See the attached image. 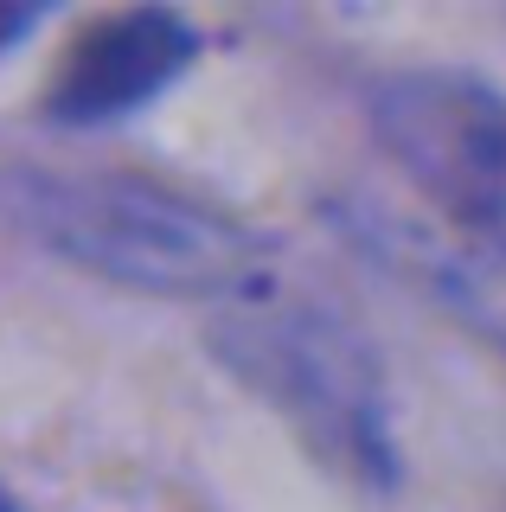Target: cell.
I'll list each match as a JSON object with an SVG mask.
<instances>
[{
    "mask_svg": "<svg viewBox=\"0 0 506 512\" xmlns=\"http://www.w3.org/2000/svg\"><path fill=\"white\" fill-rule=\"evenodd\" d=\"M0 212L65 263L161 301H218L263 269L250 224L154 173L20 167L0 180Z\"/></svg>",
    "mask_w": 506,
    "mask_h": 512,
    "instance_id": "obj_1",
    "label": "cell"
},
{
    "mask_svg": "<svg viewBox=\"0 0 506 512\" xmlns=\"http://www.w3.org/2000/svg\"><path fill=\"white\" fill-rule=\"evenodd\" d=\"M0 512H20V506H13V500H7V493H0Z\"/></svg>",
    "mask_w": 506,
    "mask_h": 512,
    "instance_id": "obj_5",
    "label": "cell"
},
{
    "mask_svg": "<svg viewBox=\"0 0 506 512\" xmlns=\"http://www.w3.org/2000/svg\"><path fill=\"white\" fill-rule=\"evenodd\" d=\"M372 128L442 218L506 244V96L462 71H404L372 96Z\"/></svg>",
    "mask_w": 506,
    "mask_h": 512,
    "instance_id": "obj_2",
    "label": "cell"
},
{
    "mask_svg": "<svg viewBox=\"0 0 506 512\" xmlns=\"http://www.w3.org/2000/svg\"><path fill=\"white\" fill-rule=\"evenodd\" d=\"M26 26H33V13H26V7H0V52H7Z\"/></svg>",
    "mask_w": 506,
    "mask_h": 512,
    "instance_id": "obj_4",
    "label": "cell"
},
{
    "mask_svg": "<svg viewBox=\"0 0 506 512\" xmlns=\"http://www.w3.org/2000/svg\"><path fill=\"white\" fill-rule=\"evenodd\" d=\"M193 32L161 7H129V13H97L90 26L71 32L58 52V71L45 84V109L58 122H109L129 116L148 96H161L173 77L193 64Z\"/></svg>",
    "mask_w": 506,
    "mask_h": 512,
    "instance_id": "obj_3",
    "label": "cell"
}]
</instances>
